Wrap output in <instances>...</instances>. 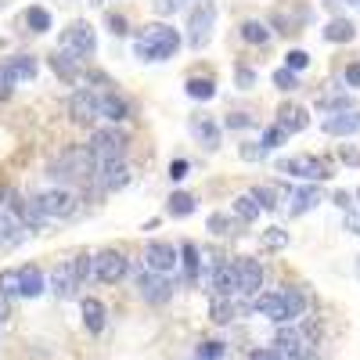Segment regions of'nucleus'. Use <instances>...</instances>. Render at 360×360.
I'll list each match as a JSON object with an SVG mask.
<instances>
[{"label": "nucleus", "mask_w": 360, "mask_h": 360, "mask_svg": "<svg viewBox=\"0 0 360 360\" xmlns=\"http://www.w3.org/2000/svg\"><path fill=\"white\" fill-rule=\"evenodd\" d=\"M176 47H180V37L169 25H144L141 37L134 40V54L141 62H166V58L176 54Z\"/></svg>", "instance_id": "obj_1"}, {"label": "nucleus", "mask_w": 360, "mask_h": 360, "mask_svg": "<svg viewBox=\"0 0 360 360\" xmlns=\"http://www.w3.org/2000/svg\"><path fill=\"white\" fill-rule=\"evenodd\" d=\"M303 307H307V299L299 295L295 288H288V292H266V295H256V303H252V310H259L263 317L278 321V324H288V321H295V317H303Z\"/></svg>", "instance_id": "obj_2"}, {"label": "nucleus", "mask_w": 360, "mask_h": 360, "mask_svg": "<svg viewBox=\"0 0 360 360\" xmlns=\"http://www.w3.org/2000/svg\"><path fill=\"white\" fill-rule=\"evenodd\" d=\"M51 176L54 180H83L86 184L94 176V155L86 148H69V152H62L51 162Z\"/></svg>", "instance_id": "obj_3"}, {"label": "nucleus", "mask_w": 360, "mask_h": 360, "mask_svg": "<svg viewBox=\"0 0 360 360\" xmlns=\"http://www.w3.org/2000/svg\"><path fill=\"white\" fill-rule=\"evenodd\" d=\"M37 209L44 213V220H65V217L76 213V195L69 188L44 191V195H37Z\"/></svg>", "instance_id": "obj_4"}, {"label": "nucleus", "mask_w": 360, "mask_h": 360, "mask_svg": "<svg viewBox=\"0 0 360 360\" xmlns=\"http://www.w3.org/2000/svg\"><path fill=\"white\" fill-rule=\"evenodd\" d=\"M86 152L94 155V166L112 162V159H123V152H127V137H123V134H115V130H98L94 137H90Z\"/></svg>", "instance_id": "obj_5"}, {"label": "nucleus", "mask_w": 360, "mask_h": 360, "mask_svg": "<svg viewBox=\"0 0 360 360\" xmlns=\"http://www.w3.org/2000/svg\"><path fill=\"white\" fill-rule=\"evenodd\" d=\"M278 169L288 173V176H303V180H328V176H332V166H328L324 159H317V155H292V159H281Z\"/></svg>", "instance_id": "obj_6"}, {"label": "nucleus", "mask_w": 360, "mask_h": 360, "mask_svg": "<svg viewBox=\"0 0 360 360\" xmlns=\"http://www.w3.org/2000/svg\"><path fill=\"white\" fill-rule=\"evenodd\" d=\"M213 22H217V4L202 0V4L191 11V18H188V44L191 47H205L209 37H213Z\"/></svg>", "instance_id": "obj_7"}, {"label": "nucleus", "mask_w": 360, "mask_h": 360, "mask_svg": "<svg viewBox=\"0 0 360 360\" xmlns=\"http://www.w3.org/2000/svg\"><path fill=\"white\" fill-rule=\"evenodd\" d=\"M94 47H98V37H94V29H90L86 22H72L65 33H62V51H69L76 58L94 54Z\"/></svg>", "instance_id": "obj_8"}, {"label": "nucleus", "mask_w": 360, "mask_h": 360, "mask_svg": "<svg viewBox=\"0 0 360 360\" xmlns=\"http://www.w3.org/2000/svg\"><path fill=\"white\" fill-rule=\"evenodd\" d=\"M137 292H141V299L144 303H166V299L173 295V285L166 281V278H159L155 270H141L137 274Z\"/></svg>", "instance_id": "obj_9"}, {"label": "nucleus", "mask_w": 360, "mask_h": 360, "mask_svg": "<svg viewBox=\"0 0 360 360\" xmlns=\"http://www.w3.org/2000/svg\"><path fill=\"white\" fill-rule=\"evenodd\" d=\"M127 270H130V263H127L123 252H101V256H94V278L105 281V285H115L119 278H127Z\"/></svg>", "instance_id": "obj_10"}, {"label": "nucleus", "mask_w": 360, "mask_h": 360, "mask_svg": "<svg viewBox=\"0 0 360 360\" xmlns=\"http://www.w3.org/2000/svg\"><path fill=\"white\" fill-rule=\"evenodd\" d=\"M176 263H180V259H176V249L166 245V242H152V245L144 249V266L155 270V274H169Z\"/></svg>", "instance_id": "obj_11"}, {"label": "nucleus", "mask_w": 360, "mask_h": 360, "mask_svg": "<svg viewBox=\"0 0 360 360\" xmlns=\"http://www.w3.org/2000/svg\"><path fill=\"white\" fill-rule=\"evenodd\" d=\"M234 278H238V292L256 295L263 288V266L256 259H238L234 263Z\"/></svg>", "instance_id": "obj_12"}, {"label": "nucleus", "mask_w": 360, "mask_h": 360, "mask_svg": "<svg viewBox=\"0 0 360 360\" xmlns=\"http://www.w3.org/2000/svg\"><path fill=\"white\" fill-rule=\"evenodd\" d=\"M274 346H278L281 360H307V353H310L307 339L299 335L295 328H281V332H278V339H274Z\"/></svg>", "instance_id": "obj_13"}, {"label": "nucleus", "mask_w": 360, "mask_h": 360, "mask_svg": "<svg viewBox=\"0 0 360 360\" xmlns=\"http://www.w3.org/2000/svg\"><path fill=\"white\" fill-rule=\"evenodd\" d=\"M321 127H324V134H332V137H349V134L360 130V112H349V108L332 112Z\"/></svg>", "instance_id": "obj_14"}, {"label": "nucleus", "mask_w": 360, "mask_h": 360, "mask_svg": "<svg viewBox=\"0 0 360 360\" xmlns=\"http://www.w3.org/2000/svg\"><path fill=\"white\" fill-rule=\"evenodd\" d=\"M69 115L76 119V123H94V119L101 115L98 112V98L90 94V90H76V94L69 98Z\"/></svg>", "instance_id": "obj_15"}, {"label": "nucleus", "mask_w": 360, "mask_h": 360, "mask_svg": "<svg viewBox=\"0 0 360 360\" xmlns=\"http://www.w3.org/2000/svg\"><path fill=\"white\" fill-rule=\"evenodd\" d=\"M127 180H130V169H127L123 159H112V162H101V166H98V184H101L105 191L123 188Z\"/></svg>", "instance_id": "obj_16"}, {"label": "nucleus", "mask_w": 360, "mask_h": 360, "mask_svg": "<svg viewBox=\"0 0 360 360\" xmlns=\"http://www.w3.org/2000/svg\"><path fill=\"white\" fill-rule=\"evenodd\" d=\"M307 127H310L307 108H299V105H281V108H278V130L299 134V130H307Z\"/></svg>", "instance_id": "obj_17"}, {"label": "nucleus", "mask_w": 360, "mask_h": 360, "mask_svg": "<svg viewBox=\"0 0 360 360\" xmlns=\"http://www.w3.org/2000/svg\"><path fill=\"white\" fill-rule=\"evenodd\" d=\"M51 285H54V295H62V299L76 295V288H79V278H76V266H72V259H69V263H62V266L54 270Z\"/></svg>", "instance_id": "obj_18"}, {"label": "nucleus", "mask_w": 360, "mask_h": 360, "mask_svg": "<svg viewBox=\"0 0 360 360\" xmlns=\"http://www.w3.org/2000/svg\"><path fill=\"white\" fill-rule=\"evenodd\" d=\"M249 307H242V303H231V295H217L213 299V321L217 324H231V321H238Z\"/></svg>", "instance_id": "obj_19"}, {"label": "nucleus", "mask_w": 360, "mask_h": 360, "mask_svg": "<svg viewBox=\"0 0 360 360\" xmlns=\"http://www.w3.org/2000/svg\"><path fill=\"white\" fill-rule=\"evenodd\" d=\"M213 288H217V295H234V292H238L234 263H217V266H213Z\"/></svg>", "instance_id": "obj_20"}, {"label": "nucleus", "mask_w": 360, "mask_h": 360, "mask_svg": "<svg viewBox=\"0 0 360 360\" xmlns=\"http://www.w3.org/2000/svg\"><path fill=\"white\" fill-rule=\"evenodd\" d=\"M98 112L105 119H112V123H123V119L130 115V105L123 98H115V94H105V98H98Z\"/></svg>", "instance_id": "obj_21"}, {"label": "nucleus", "mask_w": 360, "mask_h": 360, "mask_svg": "<svg viewBox=\"0 0 360 360\" xmlns=\"http://www.w3.org/2000/svg\"><path fill=\"white\" fill-rule=\"evenodd\" d=\"M356 37V25L349 18H332L324 29V40H332V44H349Z\"/></svg>", "instance_id": "obj_22"}, {"label": "nucleus", "mask_w": 360, "mask_h": 360, "mask_svg": "<svg viewBox=\"0 0 360 360\" xmlns=\"http://www.w3.org/2000/svg\"><path fill=\"white\" fill-rule=\"evenodd\" d=\"M18 278H22V295L25 299H37L44 292V274L37 266H18Z\"/></svg>", "instance_id": "obj_23"}, {"label": "nucleus", "mask_w": 360, "mask_h": 360, "mask_svg": "<svg viewBox=\"0 0 360 360\" xmlns=\"http://www.w3.org/2000/svg\"><path fill=\"white\" fill-rule=\"evenodd\" d=\"M4 65H8V72H11L15 83H25V79H33V76H37V58H29V54L11 58V62H4Z\"/></svg>", "instance_id": "obj_24"}, {"label": "nucleus", "mask_w": 360, "mask_h": 360, "mask_svg": "<svg viewBox=\"0 0 360 360\" xmlns=\"http://www.w3.org/2000/svg\"><path fill=\"white\" fill-rule=\"evenodd\" d=\"M317 202H321L317 188H303V191L288 195V213H292V217H299V213H307V209H314Z\"/></svg>", "instance_id": "obj_25"}, {"label": "nucleus", "mask_w": 360, "mask_h": 360, "mask_svg": "<svg viewBox=\"0 0 360 360\" xmlns=\"http://www.w3.org/2000/svg\"><path fill=\"white\" fill-rule=\"evenodd\" d=\"M83 324H86V332H101L105 328V307L98 299H83Z\"/></svg>", "instance_id": "obj_26"}, {"label": "nucleus", "mask_w": 360, "mask_h": 360, "mask_svg": "<svg viewBox=\"0 0 360 360\" xmlns=\"http://www.w3.org/2000/svg\"><path fill=\"white\" fill-rule=\"evenodd\" d=\"M76 65H79V58L69 54V51H54V58H51V69H54L58 76H65V79L76 76Z\"/></svg>", "instance_id": "obj_27"}, {"label": "nucleus", "mask_w": 360, "mask_h": 360, "mask_svg": "<svg viewBox=\"0 0 360 360\" xmlns=\"http://www.w3.org/2000/svg\"><path fill=\"white\" fill-rule=\"evenodd\" d=\"M234 213H238V220H256L259 217V202L252 198V195H242V198H234Z\"/></svg>", "instance_id": "obj_28"}, {"label": "nucleus", "mask_w": 360, "mask_h": 360, "mask_svg": "<svg viewBox=\"0 0 360 360\" xmlns=\"http://www.w3.org/2000/svg\"><path fill=\"white\" fill-rule=\"evenodd\" d=\"M191 213H195V198L184 195V191H176L169 198V217H191Z\"/></svg>", "instance_id": "obj_29"}, {"label": "nucleus", "mask_w": 360, "mask_h": 360, "mask_svg": "<svg viewBox=\"0 0 360 360\" xmlns=\"http://www.w3.org/2000/svg\"><path fill=\"white\" fill-rule=\"evenodd\" d=\"M242 40H245V44H266V40H270V29H266L263 22H245V25H242Z\"/></svg>", "instance_id": "obj_30"}, {"label": "nucleus", "mask_w": 360, "mask_h": 360, "mask_svg": "<svg viewBox=\"0 0 360 360\" xmlns=\"http://www.w3.org/2000/svg\"><path fill=\"white\" fill-rule=\"evenodd\" d=\"M176 256L184 259V274H188V281H195V278H198V263H202V259H198V249H195V245L188 242V245L180 249Z\"/></svg>", "instance_id": "obj_31"}, {"label": "nucleus", "mask_w": 360, "mask_h": 360, "mask_svg": "<svg viewBox=\"0 0 360 360\" xmlns=\"http://www.w3.org/2000/svg\"><path fill=\"white\" fill-rule=\"evenodd\" d=\"M188 94L195 101H209L217 94V86H213V79H188Z\"/></svg>", "instance_id": "obj_32"}, {"label": "nucleus", "mask_w": 360, "mask_h": 360, "mask_svg": "<svg viewBox=\"0 0 360 360\" xmlns=\"http://www.w3.org/2000/svg\"><path fill=\"white\" fill-rule=\"evenodd\" d=\"M0 295H22L18 270H0Z\"/></svg>", "instance_id": "obj_33"}, {"label": "nucleus", "mask_w": 360, "mask_h": 360, "mask_svg": "<svg viewBox=\"0 0 360 360\" xmlns=\"http://www.w3.org/2000/svg\"><path fill=\"white\" fill-rule=\"evenodd\" d=\"M25 22H29V29H33V33H47V29H51V15H47L44 8H29Z\"/></svg>", "instance_id": "obj_34"}, {"label": "nucleus", "mask_w": 360, "mask_h": 360, "mask_svg": "<svg viewBox=\"0 0 360 360\" xmlns=\"http://www.w3.org/2000/svg\"><path fill=\"white\" fill-rule=\"evenodd\" d=\"M285 69H292V72H299V69H307L310 65V54L307 51H288V58H285Z\"/></svg>", "instance_id": "obj_35"}, {"label": "nucleus", "mask_w": 360, "mask_h": 360, "mask_svg": "<svg viewBox=\"0 0 360 360\" xmlns=\"http://www.w3.org/2000/svg\"><path fill=\"white\" fill-rule=\"evenodd\" d=\"M274 86H281V90H295L299 79H295L292 69H278V72H274Z\"/></svg>", "instance_id": "obj_36"}, {"label": "nucleus", "mask_w": 360, "mask_h": 360, "mask_svg": "<svg viewBox=\"0 0 360 360\" xmlns=\"http://www.w3.org/2000/svg\"><path fill=\"white\" fill-rule=\"evenodd\" d=\"M285 242H288V234H285V231H278V227H270V231L263 234V245H266V249H281Z\"/></svg>", "instance_id": "obj_37"}, {"label": "nucleus", "mask_w": 360, "mask_h": 360, "mask_svg": "<svg viewBox=\"0 0 360 360\" xmlns=\"http://www.w3.org/2000/svg\"><path fill=\"white\" fill-rule=\"evenodd\" d=\"M285 137H288L285 130H278V127H270V130L263 134V148H266V152H270V148H281V144H285Z\"/></svg>", "instance_id": "obj_38"}, {"label": "nucleus", "mask_w": 360, "mask_h": 360, "mask_svg": "<svg viewBox=\"0 0 360 360\" xmlns=\"http://www.w3.org/2000/svg\"><path fill=\"white\" fill-rule=\"evenodd\" d=\"M191 134H195V137H205V144H209V148L217 144V130L209 127V123H191Z\"/></svg>", "instance_id": "obj_39"}, {"label": "nucleus", "mask_w": 360, "mask_h": 360, "mask_svg": "<svg viewBox=\"0 0 360 360\" xmlns=\"http://www.w3.org/2000/svg\"><path fill=\"white\" fill-rule=\"evenodd\" d=\"M220 356H224V342H205L195 360H220Z\"/></svg>", "instance_id": "obj_40"}, {"label": "nucleus", "mask_w": 360, "mask_h": 360, "mask_svg": "<svg viewBox=\"0 0 360 360\" xmlns=\"http://www.w3.org/2000/svg\"><path fill=\"white\" fill-rule=\"evenodd\" d=\"M252 198L259 202V209H274V205H278V202H274V191H270V188H256Z\"/></svg>", "instance_id": "obj_41"}, {"label": "nucleus", "mask_w": 360, "mask_h": 360, "mask_svg": "<svg viewBox=\"0 0 360 360\" xmlns=\"http://www.w3.org/2000/svg\"><path fill=\"white\" fill-rule=\"evenodd\" d=\"M263 155H266L263 144H242V159H245V162H256V159H263Z\"/></svg>", "instance_id": "obj_42"}, {"label": "nucleus", "mask_w": 360, "mask_h": 360, "mask_svg": "<svg viewBox=\"0 0 360 360\" xmlns=\"http://www.w3.org/2000/svg\"><path fill=\"white\" fill-rule=\"evenodd\" d=\"M108 29H112L115 37H127V33H130V29H127V18H123V15H108Z\"/></svg>", "instance_id": "obj_43"}, {"label": "nucleus", "mask_w": 360, "mask_h": 360, "mask_svg": "<svg viewBox=\"0 0 360 360\" xmlns=\"http://www.w3.org/2000/svg\"><path fill=\"white\" fill-rule=\"evenodd\" d=\"M11 86H15V79H11L8 65H0V98H8V94H11Z\"/></svg>", "instance_id": "obj_44"}, {"label": "nucleus", "mask_w": 360, "mask_h": 360, "mask_svg": "<svg viewBox=\"0 0 360 360\" xmlns=\"http://www.w3.org/2000/svg\"><path fill=\"white\" fill-rule=\"evenodd\" d=\"M184 176H188V159L169 162V180H184Z\"/></svg>", "instance_id": "obj_45"}, {"label": "nucleus", "mask_w": 360, "mask_h": 360, "mask_svg": "<svg viewBox=\"0 0 360 360\" xmlns=\"http://www.w3.org/2000/svg\"><path fill=\"white\" fill-rule=\"evenodd\" d=\"M227 217H220V213H213V217H209V231H213V234H227Z\"/></svg>", "instance_id": "obj_46"}, {"label": "nucleus", "mask_w": 360, "mask_h": 360, "mask_svg": "<svg viewBox=\"0 0 360 360\" xmlns=\"http://www.w3.org/2000/svg\"><path fill=\"white\" fill-rule=\"evenodd\" d=\"M227 127H234V130H242V127H252V119H249L245 112H234V115H227Z\"/></svg>", "instance_id": "obj_47"}, {"label": "nucleus", "mask_w": 360, "mask_h": 360, "mask_svg": "<svg viewBox=\"0 0 360 360\" xmlns=\"http://www.w3.org/2000/svg\"><path fill=\"white\" fill-rule=\"evenodd\" d=\"M180 4H184V0H155V11H159V15H173Z\"/></svg>", "instance_id": "obj_48"}, {"label": "nucleus", "mask_w": 360, "mask_h": 360, "mask_svg": "<svg viewBox=\"0 0 360 360\" xmlns=\"http://www.w3.org/2000/svg\"><path fill=\"white\" fill-rule=\"evenodd\" d=\"M346 231L360 234V209H346Z\"/></svg>", "instance_id": "obj_49"}, {"label": "nucleus", "mask_w": 360, "mask_h": 360, "mask_svg": "<svg viewBox=\"0 0 360 360\" xmlns=\"http://www.w3.org/2000/svg\"><path fill=\"white\" fill-rule=\"evenodd\" d=\"M249 360H281V353L278 349H256Z\"/></svg>", "instance_id": "obj_50"}, {"label": "nucleus", "mask_w": 360, "mask_h": 360, "mask_svg": "<svg viewBox=\"0 0 360 360\" xmlns=\"http://www.w3.org/2000/svg\"><path fill=\"white\" fill-rule=\"evenodd\" d=\"M346 83H349V86H360V62L346 69Z\"/></svg>", "instance_id": "obj_51"}, {"label": "nucleus", "mask_w": 360, "mask_h": 360, "mask_svg": "<svg viewBox=\"0 0 360 360\" xmlns=\"http://www.w3.org/2000/svg\"><path fill=\"white\" fill-rule=\"evenodd\" d=\"M335 205H342V209H349V205H353V195H346V191H339V195H335Z\"/></svg>", "instance_id": "obj_52"}, {"label": "nucleus", "mask_w": 360, "mask_h": 360, "mask_svg": "<svg viewBox=\"0 0 360 360\" xmlns=\"http://www.w3.org/2000/svg\"><path fill=\"white\" fill-rule=\"evenodd\" d=\"M238 83H242V86H252V72L242 69V72H238Z\"/></svg>", "instance_id": "obj_53"}, {"label": "nucleus", "mask_w": 360, "mask_h": 360, "mask_svg": "<svg viewBox=\"0 0 360 360\" xmlns=\"http://www.w3.org/2000/svg\"><path fill=\"white\" fill-rule=\"evenodd\" d=\"M8 321V295H0V324Z\"/></svg>", "instance_id": "obj_54"}, {"label": "nucleus", "mask_w": 360, "mask_h": 360, "mask_svg": "<svg viewBox=\"0 0 360 360\" xmlns=\"http://www.w3.org/2000/svg\"><path fill=\"white\" fill-rule=\"evenodd\" d=\"M342 159H346L349 166H356V162H360V155H356V152H342Z\"/></svg>", "instance_id": "obj_55"}, {"label": "nucleus", "mask_w": 360, "mask_h": 360, "mask_svg": "<svg viewBox=\"0 0 360 360\" xmlns=\"http://www.w3.org/2000/svg\"><path fill=\"white\" fill-rule=\"evenodd\" d=\"M356 278H360V256H356Z\"/></svg>", "instance_id": "obj_56"}, {"label": "nucleus", "mask_w": 360, "mask_h": 360, "mask_svg": "<svg viewBox=\"0 0 360 360\" xmlns=\"http://www.w3.org/2000/svg\"><path fill=\"white\" fill-rule=\"evenodd\" d=\"M356 4H360V0H356Z\"/></svg>", "instance_id": "obj_57"}, {"label": "nucleus", "mask_w": 360, "mask_h": 360, "mask_svg": "<svg viewBox=\"0 0 360 360\" xmlns=\"http://www.w3.org/2000/svg\"><path fill=\"white\" fill-rule=\"evenodd\" d=\"M101 4H105V0H101Z\"/></svg>", "instance_id": "obj_58"}]
</instances>
